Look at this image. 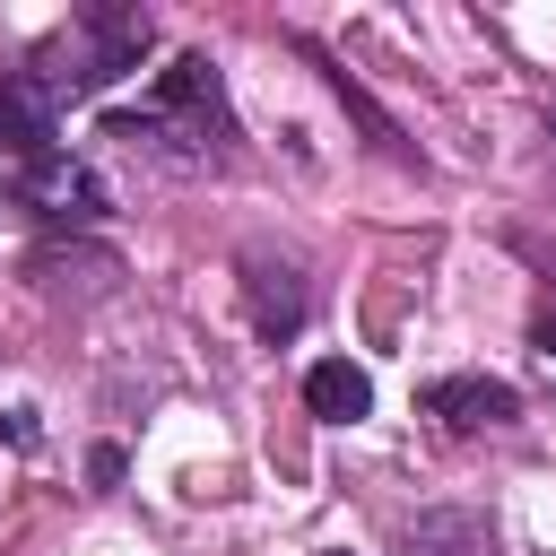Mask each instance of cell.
<instances>
[{
	"label": "cell",
	"mask_w": 556,
	"mask_h": 556,
	"mask_svg": "<svg viewBox=\"0 0 556 556\" xmlns=\"http://www.w3.org/2000/svg\"><path fill=\"white\" fill-rule=\"evenodd\" d=\"M148 43H156L148 9H113V0H104V9H78V26H70V70L52 78V96H96V87L130 78Z\"/></svg>",
	"instance_id": "1"
},
{
	"label": "cell",
	"mask_w": 556,
	"mask_h": 556,
	"mask_svg": "<svg viewBox=\"0 0 556 556\" xmlns=\"http://www.w3.org/2000/svg\"><path fill=\"white\" fill-rule=\"evenodd\" d=\"M156 113H165L174 139L191 148V165H208L217 139H226V78H217V61H208V52L165 61V78H156Z\"/></svg>",
	"instance_id": "2"
},
{
	"label": "cell",
	"mask_w": 556,
	"mask_h": 556,
	"mask_svg": "<svg viewBox=\"0 0 556 556\" xmlns=\"http://www.w3.org/2000/svg\"><path fill=\"white\" fill-rule=\"evenodd\" d=\"M17 208L52 217V226H96V217H113V182H104V174H96L87 156L52 148V156L17 165Z\"/></svg>",
	"instance_id": "3"
},
{
	"label": "cell",
	"mask_w": 556,
	"mask_h": 556,
	"mask_svg": "<svg viewBox=\"0 0 556 556\" xmlns=\"http://www.w3.org/2000/svg\"><path fill=\"white\" fill-rule=\"evenodd\" d=\"M0 148L17 165H35V156L61 148V96H52V78H35V70L0 78Z\"/></svg>",
	"instance_id": "4"
},
{
	"label": "cell",
	"mask_w": 556,
	"mask_h": 556,
	"mask_svg": "<svg viewBox=\"0 0 556 556\" xmlns=\"http://www.w3.org/2000/svg\"><path fill=\"white\" fill-rule=\"evenodd\" d=\"M243 304H252V330L261 339H295L313 295H304V269L287 252H243Z\"/></svg>",
	"instance_id": "5"
},
{
	"label": "cell",
	"mask_w": 556,
	"mask_h": 556,
	"mask_svg": "<svg viewBox=\"0 0 556 556\" xmlns=\"http://www.w3.org/2000/svg\"><path fill=\"white\" fill-rule=\"evenodd\" d=\"M426 417L478 434V426H513L521 400H513V382H495V374H434V382H426Z\"/></svg>",
	"instance_id": "6"
},
{
	"label": "cell",
	"mask_w": 556,
	"mask_h": 556,
	"mask_svg": "<svg viewBox=\"0 0 556 556\" xmlns=\"http://www.w3.org/2000/svg\"><path fill=\"white\" fill-rule=\"evenodd\" d=\"M400 556H495V513H478V504H426L400 530Z\"/></svg>",
	"instance_id": "7"
},
{
	"label": "cell",
	"mask_w": 556,
	"mask_h": 556,
	"mask_svg": "<svg viewBox=\"0 0 556 556\" xmlns=\"http://www.w3.org/2000/svg\"><path fill=\"white\" fill-rule=\"evenodd\" d=\"M304 408H313L321 426H356V417H374V382H365V365L321 356V365L304 374Z\"/></svg>",
	"instance_id": "8"
},
{
	"label": "cell",
	"mask_w": 556,
	"mask_h": 556,
	"mask_svg": "<svg viewBox=\"0 0 556 556\" xmlns=\"http://www.w3.org/2000/svg\"><path fill=\"white\" fill-rule=\"evenodd\" d=\"M26 278H35L43 295H70V278H78V295H104V287L122 278V261H113V252H61V243H52V252L26 261Z\"/></svg>",
	"instance_id": "9"
},
{
	"label": "cell",
	"mask_w": 556,
	"mask_h": 556,
	"mask_svg": "<svg viewBox=\"0 0 556 556\" xmlns=\"http://www.w3.org/2000/svg\"><path fill=\"white\" fill-rule=\"evenodd\" d=\"M87 478H96V495H113V486H122V452L96 443V452H87Z\"/></svg>",
	"instance_id": "10"
},
{
	"label": "cell",
	"mask_w": 556,
	"mask_h": 556,
	"mask_svg": "<svg viewBox=\"0 0 556 556\" xmlns=\"http://www.w3.org/2000/svg\"><path fill=\"white\" fill-rule=\"evenodd\" d=\"M530 348H539V356H556V295L539 304V321H530Z\"/></svg>",
	"instance_id": "11"
},
{
	"label": "cell",
	"mask_w": 556,
	"mask_h": 556,
	"mask_svg": "<svg viewBox=\"0 0 556 556\" xmlns=\"http://www.w3.org/2000/svg\"><path fill=\"white\" fill-rule=\"evenodd\" d=\"M0 434H9V443H35V408H9V417H0Z\"/></svg>",
	"instance_id": "12"
},
{
	"label": "cell",
	"mask_w": 556,
	"mask_h": 556,
	"mask_svg": "<svg viewBox=\"0 0 556 556\" xmlns=\"http://www.w3.org/2000/svg\"><path fill=\"white\" fill-rule=\"evenodd\" d=\"M330 556H348V547H330Z\"/></svg>",
	"instance_id": "13"
}]
</instances>
